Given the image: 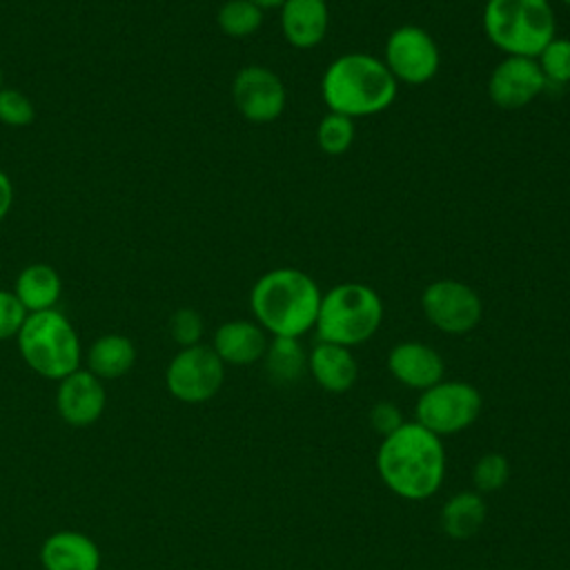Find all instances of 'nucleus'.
Instances as JSON below:
<instances>
[{
  "mask_svg": "<svg viewBox=\"0 0 570 570\" xmlns=\"http://www.w3.org/2000/svg\"><path fill=\"white\" fill-rule=\"evenodd\" d=\"M16 341L27 367L42 379L60 381L82 363L80 336L56 307L27 314Z\"/></svg>",
  "mask_w": 570,
  "mask_h": 570,
  "instance_id": "nucleus-4",
  "label": "nucleus"
},
{
  "mask_svg": "<svg viewBox=\"0 0 570 570\" xmlns=\"http://www.w3.org/2000/svg\"><path fill=\"white\" fill-rule=\"evenodd\" d=\"M267 332L256 321L234 318L214 332L212 350L225 365H252L267 352Z\"/></svg>",
  "mask_w": 570,
  "mask_h": 570,
  "instance_id": "nucleus-15",
  "label": "nucleus"
},
{
  "mask_svg": "<svg viewBox=\"0 0 570 570\" xmlns=\"http://www.w3.org/2000/svg\"><path fill=\"white\" fill-rule=\"evenodd\" d=\"M4 87V80H2V67H0V89Z\"/></svg>",
  "mask_w": 570,
  "mask_h": 570,
  "instance_id": "nucleus-33",
  "label": "nucleus"
},
{
  "mask_svg": "<svg viewBox=\"0 0 570 570\" xmlns=\"http://www.w3.org/2000/svg\"><path fill=\"white\" fill-rule=\"evenodd\" d=\"M13 205V183L4 169H0V223L7 218Z\"/></svg>",
  "mask_w": 570,
  "mask_h": 570,
  "instance_id": "nucleus-31",
  "label": "nucleus"
},
{
  "mask_svg": "<svg viewBox=\"0 0 570 570\" xmlns=\"http://www.w3.org/2000/svg\"><path fill=\"white\" fill-rule=\"evenodd\" d=\"M16 298L22 303L27 314L53 309L62 294V281L56 267L49 263H31L20 269L11 287Z\"/></svg>",
  "mask_w": 570,
  "mask_h": 570,
  "instance_id": "nucleus-19",
  "label": "nucleus"
},
{
  "mask_svg": "<svg viewBox=\"0 0 570 570\" xmlns=\"http://www.w3.org/2000/svg\"><path fill=\"white\" fill-rule=\"evenodd\" d=\"M403 423H405V421H403L401 410H399L394 403H390V401H379V403H374L372 410H370V425H372L374 432L381 434L383 439L390 436L392 432H396Z\"/></svg>",
  "mask_w": 570,
  "mask_h": 570,
  "instance_id": "nucleus-30",
  "label": "nucleus"
},
{
  "mask_svg": "<svg viewBox=\"0 0 570 570\" xmlns=\"http://www.w3.org/2000/svg\"><path fill=\"white\" fill-rule=\"evenodd\" d=\"M232 100L245 120L265 125L283 114L287 94L283 80L272 69L247 65L234 76Z\"/></svg>",
  "mask_w": 570,
  "mask_h": 570,
  "instance_id": "nucleus-11",
  "label": "nucleus"
},
{
  "mask_svg": "<svg viewBox=\"0 0 570 570\" xmlns=\"http://www.w3.org/2000/svg\"><path fill=\"white\" fill-rule=\"evenodd\" d=\"M281 29L296 49H314L330 29V9L325 0H285L281 4Z\"/></svg>",
  "mask_w": 570,
  "mask_h": 570,
  "instance_id": "nucleus-17",
  "label": "nucleus"
},
{
  "mask_svg": "<svg viewBox=\"0 0 570 570\" xmlns=\"http://www.w3.org/2000/svg\"><path fill=\"white\" fill-rule=\"evenodd\" d=\"M316 142L327 156L345 154L354 142V120L343 114L327 111L316 127Z\"/></svg>",
  "mask_w": 570,
  "mask_h": 570,
  "instance_id": "nucleus-24",
  "label": "nucleus"
},
{
  "mask_svg": "<svg viewBox=\"0 0 570 570\" xmlns=\"http://www.w3.org/2000/svg\"><path fill=\"white\" fill-rule=\"evenodd\" d=\"M100 548L78 530H58L40 546V563L45 570H100Z\"/></svg>",
  "mask_w": 570,
  "mask_h": 570,
  "instance_id": "nucleus-16",
  "label": "nucleus"
},
{
  "mask_svg": "<svg viewBox=\"0 0 570 570\" xmlns=\"http://www.w3.org/2000/svg\"><path fill=\"white\" fill-rule=\"evenodd\" d=\"M24 318L27 309L16 298V294L11 289H0V341L16 338Z\"/></svg>",
  "mask_w": 570,
  "mask_h": 570,
  "instance_id": "nucleus-29",
  "label": "nucleus"
},
{
  "mask_svg": "<svg viewBox=\"0 0 570 570\" xmlns=\"http://www.w3.org/2000/svg\"><path fill=\"white\" fill-rule=\"evenodd\" d=\"M169 336L178 347H191L198 345L205 332V323L203 316L194 309V307H178L171 316H169Z\"/></svg>",
  "mask_w": 570,
  "mask_h": 570,
  "instance_id": "nucleus-28",
  "label": "nucleus"
},
{
  "mask_svg": "<svg viewBox=\"0 0 570 570\" xmlns=\"http://www.w3.org/2000/svg\"><path fill=\"white\" fill-rule=\"evenodd\" d=\"M488 514V505L479 492H459L450 497L441 510V528L450 539L474 537Z\"/></svg>",
  "mask_w": 570,
  "mask_h": 570,
  "instance_id": "nucleus-21",
  "label": "nucleus"
},
{
  "mask_svg": "<svg viewBox=\"0 0 570 570\" xmlns=\"http://www.w3.org/2000/svg\"><path fill=\"white\" fill-rule=\"evenodd\" d=\"M561 2H566V4H568V7H570V0H561Z\"/></svg>",
  "mask_w": 570,
  "mask_h": 570,
  "instance_id": "nucleus-34",
  "label": "nucleus"
},
{
  "mask_svg": "<svg viewBox=\"0 0 570 570\" xmlns=\"http://www.w3.org/2000/svg\"><path fill=\"white\" fill-rule=\"evenodd\" d=\"M383 321V301L365 283H341L321 296L316 316L318 341L352 347L376 334Z\"/></svg>",
  "mask_w": 570,
  "mask_h": 570,
  "instance_id": "nucleus-6",
  "label": "nucleus"
},
{
  "mask_svg": "<svg viewBox=\"0 0 570 570\" xmlns=\"http://www.w3.org/2000/svg\"><path fill=\"white\" fill-rule=\"evenodd\" d=\"M321 289L314 278L294 267H276L261 274L249 292L256 323L272 336L298 338L316 325Z\"/></svg>",
  "mask_w": 570,
  "mask_h": 570,
  "instance_id": "nucleus-2",
  "label": "nucleus"
},
{
  "mask_svg": "<svg viewBox=\"0 0 570 570\" xmlns=\"http://www.w3.org/2000/svg\"><path fill=\"white\" fill-rule=\"evenodd\" d=\"M36 120L33 100L13 87L0 89V122L7 127H27Z\"/></svg>",
  "mask_w": 570,
  "mask_h": 570,
  "instance_id": "nucleus-26",
  "label": "nucleus"
},
{
  "mask_svg": "<svg viewBox=\"0 0 570 570\" xmlns=\"http://www.w3.org/2000/svg\"><path fill=\"white\" fill-rule=\"evenodd\" d=\"M136 363V345L129 336L109 332L98 336L87 354L85 365L91 374H96L100 381H116L125 376Z\"/></svg>",
  "mask_w": 570,
  "mask_h": 570,
  "instance_id": "nucleus-20",
  "label": "nucleus"
},
{
  "mask_svg": "<svg viewBox=\"0 0 570 570\" xmlns=\"http://www.w3.org/2000/svg\"><path fill=\"white\" fill-rule=\"evenodd\" d=\"M307 365H309L314 381L325 392H332V394L347 392L356 383V376H358V365H356V358L352 356L350 347L325 343V341H318L312 347V352L307 356Z\"/></svg>",
  "mask_w": 570,
  "mask_h": 570,
  "instance_id": "nucleus-18",
  "label": "nucleus"
},
{
  "mask_svg": "<svg viewBox=\"0 0 570 570\" xmlns=\"http://www.w3.org/2000/svg\"><path fill=\"white\" fill-rule=\"evenodd\" d=\"M399 82L385 62L370 53H343L330 62L321 80V96L330 111L347 118L385 111L396 98Z\"/></svg>",
  "mask_w": 570,
  "mask_h": 570,
  "instance_id": "nucleus-3",
  "label": "nucleus"
},
{
  "mask_svg": "<svg viewBox=\"0 0 570 570\" xmlns=\"http://www.w3.org/2000/svg\"><path fill=\"white\" fill-rule=\"evenodd\" d=\"M263 358H265V370L274 383L298 381L307 365V356L298 338H287V336H274Z\"/></svg>",
  "mask_w": 570,
  "mask_h": 570,
  "instance_id": "nucleus-22",
  "label": "nucleus"
},
{
  "mask_svg": "<svg viewBox=\"0 0 570 570\" xmlns=\"http://www.w3.org/2000/svg\"><path fill=\"white\" fill-rule=\"evenodd\" d=\"M387 370L401 385L423 392L443 381L445 365L434 347L419 341H403L390 350Z\"/></svg>",
  "mask_w": 570,
  "mask_h": 570,
  "instance_id": "nucleus-14",
  "label": "nucleus"
},
{
  "mask_svg": "<svg viewBox=\"0 0 570 570\" xmlns=\"http://www.w3.org/2000/svg\"><path fill=\"white\" fill-rule=\"evenodd\" d=\"M107 407L105 381L91 374L87 367H78L58 381L56 410L60 419L71 428L94 425Z\"/></svg>",
  "mask_w": 570,
  "mask_h": 570,
  "instance_id": "nucleus-13",
  "label": "nucleus"
},
{
  "mask_svg": "<svg viewBox=\"0 0 570 570\" xmlns=\"http://www.w3.org/2000/svg\"><path fill=\"white\" fill-rule=\"evenodd\" d=\"M252 2H256V4H258L263 11H265V9H274V7H281L285 0H252Z\"/></svg>",
  "mask_w": 570,
  "mask_h": 570,
  "instance_id": "nucleus-32",
  "label": "nucleus"
},
{
  "mask_svg": "<svg viewBox=\"0 0 570 570\" xmlns=\"http://www.w3.org/2000/svg\"><path fill=\"white\" fill-rule=\"evenodd\" d=\"M220 31L229 38H247L263 24V9L252 0H227L216 13Z\"/></svg>",
  "mask_w": 570,
  "mask_h": 570,
  "instance_id": "nucleus-23",
  "label": "nucleus"
},
{
  "mask_svg": "<svg viewBox=\"0 0 570 570\" xmlns=\"http://www.w3.org/2000/svg\"><path fill=\"white\" fill-rule=\"evenodd\" d=\"M508 474H510L508 459L499 452H488L474 463L472 481L479 492H497L505 485Z\"/></svg>",
  "mask_w": 570,
  "mask_h": 570,
  "instance_id": "nucleus-27",
  "label": "nucleus"
},
{
  "mask_svg": "<svg viewBox=\"0 0 570 570\" xmlns=\"http://www.w3.org/2000/svg\"><path fill=\"white\" fill-rule=\"evenodd\" d=\"M223 381L225 363L218 358L212 345L205 343L180 347L165 370L167 392L189 405L214 399L223 387Z\"/></svg>",
  "mask_w": 570,
  "mask_h": 570,
  "instance_id": "nucleus-8",
  "label": "nucleus"
},
{
  "mask_svg": "<svg viewBox=\"0 0 570 570\" xmlns=\"http://www.w3.org/2000/svg\"><path fill=\"white\" fill-rule=\"evenodd\" d=\"M421 307L436 330L454 336L472 332L483 314L479 294L454 278L432 281L421 294Z\"/></svg>",
  "mask_w": 570,
  "mask_h": 570,
  "instance_id": "nucleus-9",
  "label": "nucleus"
},
{
  "mask_svg": "<svg viewBox=\"0 0 570 570\" xmlns=\"http://www.w3.org/2000/svg\"><path fill=\"white\" fill-rule=\"evenodd\" d=\"M381 481L401 499L421 501L432 497L445 474V452L441 436L421 423H403L383 439L376 452Z\"/></svg>",
  "mask_w": 570,
  "mask_h": 570,
  "instance_id": "nucleus-1",
  "label": "nucleus"
},
{
  "mask_svg": "<svg viewBox=\"0 0 570 570\" xmlns=\"http://www.w3.org/2000/svg\"><path fill=\"white\" fill-rule=\"evenodd\" d=\"M546 78L537 58L505 56L490 73L488 94L490 100L501 109H519L532 102L543 89Z\"/></svg>",
  "mask_w": 570,
  "mask_h": 570,
  "instance_id": "nucleus-12",
  "label": "nucleus"
},
{
  "mask_svg": "<svg viewBox=\"0 0 570 570\" xmlns=\"http://www.w3.org/2000/svg\"><path fill=\"white\" fill-rule=\"evenodd\" d=\"M481 394L465 381H439L421 392L416 401V423L436 436L456 434L470 428L481 414Z\"/></svg>",
  "mask_w": 570,
  "mask_h": 570,
  "instance_id": "nucleus-7",
  "label": "nucleus"
},
{
  "mask_svg": "<svg viewBox=\"0 0 570 570\" xmlns=\"http://www.w3.org/2000/svg\"><path fill=\"white\" fill-rule=\"evenodd\" d=\"M385 67L396 82L425 85L439 71V47L434 38L416 24L396 27L385 42Z\"/></svg>",
  "mask_w": 570,
  "mask_h": 570,
  "instance_id": "nucleus-10",
  "label": "nucleus"
},
{
  "mask_svg": "<svg viewBox=\"0 0 570 570\" xmlns=\"http://www.w3.org/2000/svg\"><path fill=\"white\" fill-rule=\"evenodd\" d=\"M483 31L505 56L537 58L554 38V11L548 0H488Z\"/></svg>",
  "mask_w": 570,
  "mask_h": 570,
  "instance_id": "nucleus-5",
  "label": "nucleus"
},
{
  "mask_svg": "<svg viewBox=\"0 0 570 570\" xmlns=\"http://www.w3.org/2000/svg\"><path fill=\"white\" fill-rule=\"evenodd\" d=\"M546 82L568 85L570 82V38H552L537 56Z\"/></svg>",
  "mask_w": 570,
  "mask_h": 570,
  "instance_id": "nucleus-25",
  "label": "nucleus"
}]
</instances>
